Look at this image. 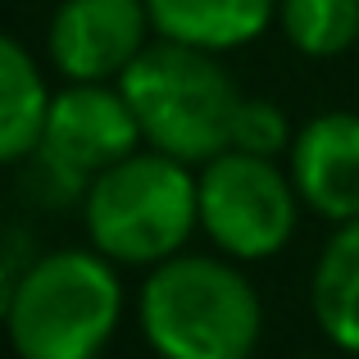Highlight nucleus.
<instances>
[{
	"label": "nucleus",
	"instance_id": "nucleus-1",
	"mask_svg": "<svg viewBox=\"0 0 359 359\" xmlns=\"http://www.w3.org/2000/svg\"><path fill=\"white\" fill-rule=\"evenodd\" d=\"M259 327L255 287L214 255H173L141 287V332L159 359H250Z\"/></svg>",
	"mask_w": 359,
	"mask_h": 359
},
{
	"label": "nucleus",
	"instance_id": "nucleus-2",
	"mask_svg": "<svg viewBox=\"0 0 359 359\" xmlns=\"http://www.w3.org/2000/svg\"><path fill=\"white\" fill-rule=\"evenodd\" d=\"M118 309L123 287L100 250L41 255L5 287L18 359H96L118 327Z\"/></svg>",
	"mask_w": 359,
	"mask_h": 359
},
{
	"label": "nucleus",
	"instance_id": "nucleus-3",
	"mask_svg": "<svg viewBox=\"0 0 359 359\" xmlns=\"http://www.w3.org/2000/svg\"><path fill=\"white\" fill-rule=\"evenodd\" d=\"M141 137L155 150L182 164H210L232 150V118H237V87L219 69L214 50L182 41L146 46L118 78Z\"/></svg>",
	"mask_w": 359,
	"mask_h": 359
},
{
	"label": "nucleus",
	"instance_id": "nucleus-4",
	"mask_svg": "<svg viewBox=\"0 0 359 359\" xmlns=\"http://www.w3.org/2000/svg\"><path fill=\"white\" fill-rule=\"evenodd\" d=\"M82 214L100 255L118 264H164L182 255L191 228L201 223V182L164 150H132L91 182Z\"/></svg>",
	"mask_w": 359,
	"mask_h": 359
},
{
	"label": "nucleus",
	"instance_id": "nucleus-5",
	"mask_svg": "<svg viewBox=\"0 0 359 359\" xmlns=\"http://www.w3.org/2000/svg\"><path fill=\"white\" fill-rule=\"evenodd\" d=\"M201 182V228L232 259H269L296 232V182L269 155L223 150L205 164Z\"/></svg>",
	"mask_w": 359,
	"mask_h": 359
},
{
	"label": "nucleus",
	"instance_id": "nucleus-6",
	"mask_svg": "<svg viewBox=\"0 0 359 359\" xmlns=\"http://www.w3.org/2000/svg\"><path fill=\"white\" fill-rule=\"evenodd\" d=\"M141 141V123L132 114L128 96L100 82H73L69 91L50 100V118L41 132V155L60 168L78 173L82 182H96L105 168L128 159Z\"/></svg>",
	"mask_w": 359,
	"mask_h": 359
},
{
	"label": "nucleus",
	"instance_id": "nucleus-7",
	"mask_svg": "<svg viewBox=\"0 0 359 359\" xmlns=\"http://www.w3.org/2000/svg\"><path fill=\"white\" fill-rule=\"evenodd\" d=\"M150 27L146 0H64L50 18V60L73 82L123 78Z\"/></svg>",
	"mask_w": 359,
	"mask_h": 359
},
{
	"label": "nucleus",
	"instance_id": "nucleus-8",
	"mask_svg": "<svg viewBox=\"0 0 359 359\" xmlns=\"http://www.w3.org/2000/svg\"><path fill=\"white\" fill-rule=\"evenodd\" d=\"M300 201L332 223L359 219V114H318L291 141Z\"/></svg>",
	"mask_w": 359,
	"mask_h": 359
},
{
	"label": "nucleus",
	"instance_id": "nucleus-9",
	"mask_svg": "<svg viewBox=\"0 0 359 359\" xmlns=\"http://www.w3.org/2000/svg\"><path fill=\"white\" fill-rule=\"evenodd\" d=\"M159 36L201 50H237L269 27L278 0H146Z\"/></svg>",
	"mask_w": 359,
	"mask_h": 359
},
{
	"label": "nucleus",
	"instance_id": "nucleus-10",
	"mask_svg": "<svg viewBox=\"0 0 359 359\" xmlns=\"http://www.w3.org/2000/svg\"><path fill=\"white\" fill-rule=\"evenodd\" d=\"M309 300L327 341L359 355V219L341 223V232L318 255Z\"/></svg>",
	"mask_w": 359,
	"mask_h": 359
},
{
	"label": "nucleus",
	"instance_id": "nucleus-11",
	"mask_svg": "<svg viewBox=\"0 0 359 359\" xmlns=\"http://www.w3.org/2000/svg\"><path fill=\"white\" fill-rule=\"evenodd\" d=\"M50 100L55 96H46L32 55L18 41H0V159L5 164H23L41 146Z\"/></svg>",
	"mask_w": 359,
	"mask_h": 359
},
{
	"label": "nucleus",
	"instance_id": "nucleus-12",
	"mask_svg": "<svg viewBox=\"0 0 359 359\" xmlns=\"http://www.w3.org/2000/svg\"><path fill=\"white\" fill-rule=\"evenodd\" d=\"M282 32L300 55H341L359 36V0H278Z\"/></svg>",
	"mask_w": 359,
	"mask_h": 359
},
{
	"label": "nucleus",
	"instance_id": "nucleus-13",
	"mask_svg": "<svg viewBox=\"0 0 359 359\" xmlns=\"http://www.w3.org/2000/svg\"><path fill=\"white\" fill-rule=\"evenodd\" d=\"M291 146L287 114L273 100H241L237 118H232V150H250V155H278Z\"/></svg>",
	"mask_w": 359,
	"mask_h": 359
}]
</instances>
